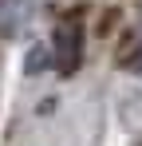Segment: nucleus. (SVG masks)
I'll return each instance as SVG.
<instances>
[{
	"label": "nucleus",
	"mask_w": 142,
	"mask_h": 146,
	"mask_svg": "<svg viewBox=\"0 0 142 146\" xmlns=\"http://www.w3.org/2000/svg\"><path fill=\"white\" fill-rule=\"evenodd\" d=\"M79 55H83V28L71 16V20H63L51 32V67L59 75H71L79 67Z\"/></svg>",
	"instance_id": "obj_1"
}]
</instances>
